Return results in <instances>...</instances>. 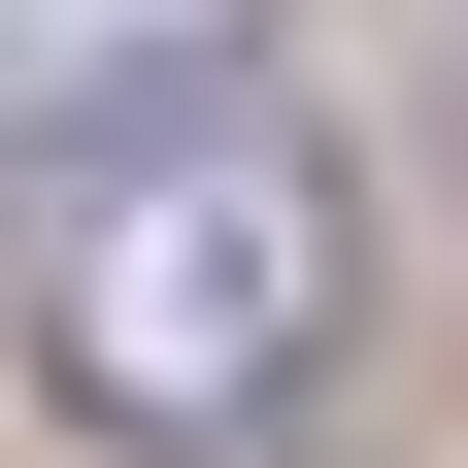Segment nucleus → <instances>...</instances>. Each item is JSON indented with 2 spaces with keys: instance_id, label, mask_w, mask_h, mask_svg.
<instances>
[{
  "instance_id": "nucleus-2",
  "label": "nucleus",
  "mask_w": 468,
  "mask_h": 468,
  "mask_svg": "<svg viewBox=\"0 0 468 468\" xmlns=\"http://www.w3.org/2000/svg\"><path fill=\"white\" fill-rule=\"evenodd\" d=\"M234 34H268V0H34V101L101 134V68H234Z\"/></svg>"
},
{
  "instance_id": "nucleus-1",
  "label": "nucleus",
  "mask_w": 468,
  "mask_h": 468,
  "mask_svg": "<svg viewBox=\"0 0 468 468\" xmlns=\"http://www.w3.org/2000/svg\"><path fill=\"white\" fill-rule=\"evenodd\" d=\"M335 268H368V201H335L302 134H134L68 167V234H34V368L101 401V435H268V401L335 368Z\"/></svg>"
}]
</instances>
